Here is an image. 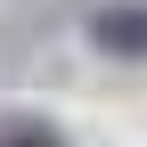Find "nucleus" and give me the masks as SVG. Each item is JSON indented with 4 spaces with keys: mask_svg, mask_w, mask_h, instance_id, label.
<instances>
[{
    "mask_svg": "<svg viewBox=\"0 0 147 147\" xmlns=\"http://www.w3.org/2000/svg\"><path fill=\"white\" fill-rule=\"evenodd\" d=\"M0 147H65V131L41 123V115H8L0 123Z\"/></svg>",
    "mask_w": 147,
    "mask_h": 147,
    "instance_id": "2",
    "label": "nucleus"
},
{
    "mask_svg": "<svg viewBox=\"0 0 147 147\" xmlns=\"http://www.w3.org/2000/svg\"><path fill=\"white\" fill-rule=\"evenodd\" d=\"M90 41L115 49V57H147V8H98L90 16Z\"/></svg>",
    "mask_w": 147,
    "mask_h": 147,
    "instance_id": "1",
    "label": "nucleus"
}]
</instances>
